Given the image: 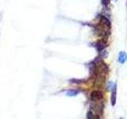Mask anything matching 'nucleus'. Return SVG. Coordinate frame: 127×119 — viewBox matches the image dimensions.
Listing matches in <instances>:
<instances>
[{
  "label": "nucleus",
  "instance_id": "obj_1",
  "mask_svg": "<svg viewBox=\"0 0 127 119\" xmlns=\"http://www.w3.org/2000/svg\"><path fill=\"white\" fill-rule=\"evenodd\" d=\"M91 98L92 101H99L102 98V94L99 90H94L91 94Z\"/></svg>",
  "mask_w": 127,
  "mask_h": 119
},
{
  "label": "nucleus",
  "instance_id": "obj_2",
  "mask_svg": "<svg viewBox=\"0 0 127 119\" xmlns=\"http://www.w3.org/2000/svg\"><path fill=\"white\" fill-rule=\"evenodd\" d=\"M116 95H117V85L114 84L112 88V94H111V104L114 106L116 103Z\"/></svg>",
  "mask_w": 127,
  "mask_h": 119
},
{
  "label": "nucleus",
  "instance_id": "obj_3",
  "mask_svg": "<svg viewBox=\"0 0 127 119\" xmlns=\"http://www.w3.org/2000/svg\"><path fill=\"white\" fill-rule=\"evenodd\" d=\"M127 60V54L125 52H121L118 55V62L120 63H124Z\"/></svg>",
  "mask_w": 127,
  "mask_h": 119
},
{
  "label": "nucleus",
  "instance_id": "obj_4",
  "mask_svg": "<svg viewBox=\"0 0 127 119\" xmlns=\"http://www.w3.org/2000/svg\"><path fill=\"white\" fill-rule=\"evenodd\" d=\"M106 47V43L103 41H100L96 44V49L98 52H102Z\"/></svg>",
  "mask_w": 127,
  "mask_h": 119
},
{
  "label": "nucleus",
  "instance_id": "obj_5",
  "mask_svg": "<svg viewBox=\"0 0 127 119\" xmlns=\"http://www.w3.org/2000/svg\"><path fill=\"white\" fill-rule=\"evenodd\" d=\"M78 94V91L76 90H70L69 92L67 93V95H68V96H75Z\"/></svg>",
  "mask_w": 127,
  "mask_h": 119
},
{
  "label": "nucleus",
  "instance_id": "obj_6",
  "mask_svg": "<svg viewBox=\"0 0 127 119\" xmlns=\"http://www.w3.org/2000/svg\"><path fill=\"white\" fill-rule=\"evenodd\" d=\"M102 3L104 6H107L110 3V0H102Z\"/></svg>",
  "mask_w": 127,
  "mask_h": 119
},
{
  "label": "nucleus",
  "instance_id": "obj_7",
  "mask_svg": "<svg viewBox=\"0 0 127 119\" xmlns=\"http://www.w3.org/2000/svg\"><path fill=\"white\" fill-rule=\"evenodd\" d=\"M113 1H114V2H117V1H118V0H113Z\"/></svg>",
  "mask_w": 127,
  "mask_h": 119
}]
</instances>
